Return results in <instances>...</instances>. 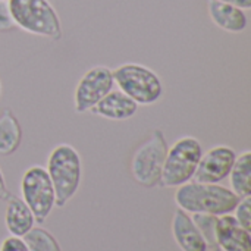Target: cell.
Segmentation results:
<instances>
[{"instance_id":"277c9868","label":"cell","mask_w":251,"mask_h":251,"mask_svg":"<svg viewBox=\"0 0 251 251\" xmlns=\"http://www.w3.org/2000/svg\"><path fill=\"white\" fill-rule=\"evenodd\" d=\"M115 85L125 96L132 99L138 106L157 103L163 96V82L160 76L146 65L122 63L113 71Z\"/></svg>"},{"instance_id":"ba28073f","label":"cell","mask_w":251,"mask_h":251,"mask_svg":"<svg viewBox=\"0 0 251 251\" xmlns=\"http://www.w3.org/2000/svg\"><path fill=\"white\" fill-rule=\"evenodd\" d=\"M115 88L110 68L97 65L90 68L78 81L74 91V107L76 113L90 112L106 94Z\"/></svg>"},{"instance_id":"5bb4252c","label":"cell","mask_w":251,"mask_h":251,"mask_svg":"<svg viewBox=\"0 0 251 251\" xmlns=\"http://www.w3.org/2000/svg\"><path fill=\"white\" fill-rule=\"evenodd\" d=\"M35 224V218L22 197L9 196L6 199L4 210V225L10 235L24 237Z\"/></svg>"},{"instance_id":"603a6c76","label":"cell","mask_w":251,"mask_h":251,"mask_svg":"<svg viewBox=\"0 0 251 251\" xmlns=\"http://www.w3.org/2000/svg\"><path fill=\"white\" fill-rule=\"evenodd\" d=\"M9 190H7V185H6V181H4V175L0 169V201L6 200L9 197Z\"/></svg>"},{"instance_id":"cb8c5ba5","label":"cell","mask_w":251,"mask_h":251,"mask_svg":"<svg viewBox=\"0 0 251 251\" xmlns=\"http://www.w3.org/2000/svg\"><path fill=\"white\" fill-rule=\"evenodd\" d=\"M0 96H1V81H0Z\"/></svg>"},{"instance_id":"7a4b0ae2","label":"cell","mask_w":251,"mask_h":251,"mask_svg":"<svg viewBox=\"0 0 251 251\" xmlns=\"http://www.w3.org/2000/svg\"><path fill=\"white\" fill-rule=\"evenodd\" d=\"M46 171L54 188L56 207H63L79 190L82 162L78 150L71 144H57L47 157Z\"/></svg>"},{"instance_id":"e0dca14e","label":"cell","mask_w":251,"mask_h":251,"mask_svg":"<svg viewBox=\"0 0 251 251\" xmlns=\"http://www.w3.org/2000/svg\"><path fill=\"white\" fill-rule=\"evenodd\" d=\"M28 251H62L57 240L44 228L32 226L22 237Z\"/></svg>"},{"instance_id":"3957f363","label":"cell","mask_w":251,"mask_h":251,"mask_svg":"<svg viewBox=\"0 0 251 251\" xmlns=\"http://www.w3.org/2000/svg\"><path fill=\"white\" fill-rule=\"evenodd\" d=\"M15 26L50 40L62 38L60 18L49 0H7Z\"/></svg>"},{"instance_id":"52a82bcc","label":"cell","mask_w":251,"mask_h":251,"mask_svg":"<svg viewBox=\"0 0 251 251\" xmlns=\"http://www.w3.org/2000/svg\"><path fill=\"white\" fill-rule=\"evenodd\" d=\"M21 194L38 224H43L56 207L54 188L46 168L43 166L34 165L24 172L21 179Z\"/></svg>"},{"instance_id":"d4e9b609","label":"cell","mask_w":251,"mask_h":251,"mask_svg":"<svg viewBox=\"0 0 251 251\" xmlns=\"http://www.w3.org/2000/svg\"><path fill=\"white\" fill-rule=\"evenodd\" d=\"M0 1H7V0H0Z\"/></svg>"},{"instance_id":"30bf717a","label":"cell","mask_w":251,"mask_h":251,"mask_svg":"<svg viewBox=\"0 0 251 251\" xmlns=\"http://www.w3.org/2000/svg\"><path fill=\"white\" fill-rule=\"evenodd\" d=\"M216 244L222 251H251L250 231L243 228L231 213L218 216Z\"/></svg>"},{"instance_id":"7402d4cb","label":"cell","mask_w":251,"mask_h":251,"mask_svg":"<svg viewBox=\"0 0 251 251\" xmlns=\"http://www.w3.org/2000/svg\"><path fill=\"white\" fill-rule=\"evenodd\" d=\"M219 1H224V3L237 6V7L243 9V10H249V9H251V0H219Z\"/></svg>"},{"instance_id":"9a60e30c","label":"cell","mask_w":251,"mask_h":251,"mask_svg":"<svg viewBox=\"0 0 251 251\" xmlns=\"http://www.w3.org/2000/svg\"><path fill=\"white\" fill-rule=\"evenodd\" d=\"M22 141V126L12 112V109H6L0 116V154L10 156L13 154Z\"/></svg>"},{"instance_id":"d6986e66","label":"cell","mask_w":251,"mask_h":251,"mask_svg":"<svg viewBox=\"0 0 251 251\" xmlns=\"http://www.w3.org/2000/svg\"><path fill=\"white\" fill-rule=\"evenodd\" d=\"M234 212V218L237 219V222L247 231H251V196L240 199Z\"/></svg>"},{"instance_id":"2e32d148","label":"cell","mask_w":251,"mask_h":251,"mask_svg":"<svg viewBox=\"0 0 251 251\" xmlns=\"http://www.w3.org/2000/svg\"><path fill=\"white\" fill-rule=\"evenodd\" d=\"M231 182V190L240 197L251 196V151L246 150L237 154L232 169L228 175Z\"/></svg>"},{"instance_id":"ffe728a7","label":"cell","mask_w":251,"mask_h":251,"mask_svg":"<svg viewBox=\"0 0 251 251\" xmlns=\"http://www.w3.org/2000/svg\"><path fill=\"white\" fill-rule=\"evenodd\" d=\"M15 28L16 26L9 12L7 1H0V32H10Z\"/></svg>"},{"instance_id":"8fae6325","label":"cell","mask_w":251,"mask_h":251,"mask_svg":"<svg viewBox=\"0 0 251 251\" xmlns=\"http://www.w3.org/2000/svg\"><path fill=\"white\" fill-rule=\"evenodd\" d=\"M172 235L182 251H207L209 247L191 219V215L178 209L172 218Z\"/></svg>"},{"instance_id":"9c48e42d","label":"cell","mask_w":251,"mask_h":251,"mask_svg":"<svg viewBox=\"0 0 251 251\" xmlns=\"http://www.w3.org/2000/svg\"><path fill=\"white\" fill-rule=\"evenodd\" d=\"M237 153L229 146H215L201 154L193 181L203 184H219L228 178Z\"/></svg>"},{"instance_id":"8992f818","label":"cell","mask_w":251,"mask_h":251,"mask_svg":"<svg viewBox=\"0 0 251 251\" xmlns=\"http://www.w3.org/2000/svg\"><path fill=\"white\" fill-rule=\"evenodd\" d=\"M168 154V143L160 129L143 141L132 154L131 175L137 184L144 188H154L160 185V176Z\"/></svg>"},{"instance_id":"4fadbf2b","label":"cell","mask_w":251,"mask_h":251,"mask_svg":"<svg viewBox=\"0 0 251 251\" xmlns=\"http://www.w3.org/2000/svg\"><path fill=\"white\" fill-rule=\"evenodd\" d=\"M207 10H209V16L212 19V22L231 34H240L243 31H246L249 19L246 15V10L219 1V0H209L207 1Z\"/></svg>"},{"instance_id":"6da1fadb","label":"cell","mask_w":251,"mask_h":251,"mask_svg":"<svg viewBox=\"0 0 251 251\" xmlns=\"http://www.w3.org/2000/svg\"><path fill=\"white\" fill-rule=\"evenodd\" d=\"M240 201V197L221 184H203L190 181L178 187L175 193V203L178 209L194 215L206 213L222 216L232 213Z\"/></svg>"},{"instance_id":"7c38bea8","label":"cell","mask_w":251,"mask_h":251,"mask_svg":"<svg viewBox=\"0 0 251 251\" xmlns=\"http://www.w3.org/2000/svg\"><path fill=\"white\" fill-rule=\"evenodd\" d=\"M90 112L109 121H128L138 112V104L122 91L112 90Z\"/></svg>"},{"instance_id":"44dd1931","label":"cell","mask_w":251,"mask_h":251,"mask_svg":"<svg viewBox=\"0 0 251 251\" xmlns=\"http://www.w3.org/2000/svg\"><path fill=\"white\" fill-rule=\"evenodd\" d=\"M0 251H28V249L21 237L10 235L0 243Z\"/></svg>"},{"instance_id":"ac0fdd59","label":"cell","mask_w":251,"mask_h":251,"mask_svg":"<svg viewBox=\"0 0 251 251\" xmlns=\"http://www.w3.org/2000/svg\"><path fill=\"white\" fill-rule=\"evenodd\" d=\"M193 222L196 224L197 229L203 235L207 247L213 251H219L216 244V221L218 216L213 215H206V213H194L191 216Z\"/></svg>"},{"instance_id":"5b68a950","label":"cell","mask_w":251,"mask_h":251,"mask_svg":"<svg viewBox=\"0 0 251 251\" xmlns=\"http://www.w3.org/2000/svg\"><path fill=\"white\" fill-rule=\"evenodd\" d=\"M203 153L201 143L196 137L185 135L178 138L168 147L160 185L165 188H178L193 181Z\"/></svg>"}]
</instances>
